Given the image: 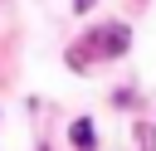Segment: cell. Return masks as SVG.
I'll list each match as a JSON object with an SVG mask.
<instances>
[{
  "label": "cell",
  "mask_w": 156,
  "mask_h": 151,
  "mask_svg": "<svg viewBox=\"0 0 156 151\" xmlns=\"http://www.w3.org/2000/svg\"><path fill=\"white\" fill-rule=\"evenodd\" d=\"M127 44H132V29H127V24H98V29L88 34V44H83V49H68V63H73V68H83L93 54H102V58L127 54Z\"/></svg>",
  "instance_id": "cell-1"
},
{
  "label": "cell",
  "mask_w": 156,
  "mask_h": 151,
  "mask_svg": "<svg viewBox=\"0 0 156 151\" xmlns=\"http://www.w3.org/2000/svg\"><path fill=\"white\" fill-rule=\"evenodd\" d=\"M68 136H73V146H78V151H93V146H98V136H93V122H88V117H78V122L68 127Z\"/></svg>",
  "instance_id": "cell-2"
},
{
  "label": "cell",
  "mask_w": 156,
  "mask_h": 151,
  "mask_svg": "<svg viewBox=\"0 0 156 151\" xmlns=\"http://www.w3.org/2000/svg\"><path fill=\"white\" fill-rule=\"evenodd\" d=\"M73 10H93V0H73Z\"/></svg>",
  "instance_id": "cell-4"
},
{
  "label": "cell",
  "mask_w": 156,
  "mask_h": 151,
  "mask_svg": "<svg viewBox=\"0 0 156 151\" xmlns=\"http://www.w3.org/2000/svg\"><path fill=\"white\" fill-rule=\"evenodd\" d=\"M136 146L141 151H156V127L151 122H136Z\"/></svg>",
  "instance_id": "cell-3"
}]
</instances>
